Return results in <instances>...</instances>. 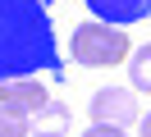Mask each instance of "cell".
<instances>
[{
  "instance_id": "obj_11",
  "label": "cell",
  "mask_w": 151,
  "mask_h": 137,
  "mask_svg": "<svg viewBox=\"0 0 151 137\" xmlns=\"http://www.w3.org/2000/svg\"><path fill=\"white\" fill-rule=\"evenodd\" d=\"M46 5H50V0H46Z\"/></svg>"
},
{
  "instance_id": "obj_5",
  "label": "cell",
  "mask_w": 151,
  "mask_h": 137,
  "mask_svg": "<svg viewBox=\"0 0 151 137\" xmlns=\"http://www.w3.org/2000/svg\"><path fill=\"white\" fill-rule=\"evenodd\" d=\"M83 5L110 27H128V23L151 18V0H83Z\"/></svg>"
},
{
  "instance_id": "obj_6",
  "label": "cell",
  "mask_w": 151,
  "mask_h": 137,
  "mask_svg": "<svg viewBox=\"0 0 151 137\" xmlns=\"http://www.w3.org/2000/svg\"><path fill=\"white\" fill-rule=\"evenodd\" d=\"M69 119H73V114H69V105L46 100V105L32 114V123H28V128H32L37 137H64V133H69Z\"/></svg>"
},
{
  "instance_id": "obj_10",
  "label": "cell",
  "mask_w": 151,
  "mask_h": 137,
  "mask_svg": "<svg viewBox=\"0 0 151 137\" xmlns=\"http://www.w3.org/2000/svg\"><path fill=\"white\" fill-rule=\"evenodd\" d=\"M142 137H151V114H142Z\"/></svg>"
},
{
  "instance_id": "obj_8",
  "label": "cell",
  "mask_w": 151,
  "mask_h": 137,
  "mask_svg": "<svg viewBox=\"0 0 151 137\" xmlns=\"http://www.w3.org/2000/svg\"><path fill=\"white\" fill-rule=\"evenodd\" d=\"M28 114H19V110H5L0 105V137H28Z\"/></svg>"
},
{
  "instance_id": "obj_1",
  "label": "cell",
  "mask_w": 151,
  "mask_h": 137,
  "mask_svg": "<svg viewBox=\"0 0 151 137\" xmlns=\"http://www.w3.org/2000/svg\"><path fill=\"white\" fill-rule=\"evenodd\" d=\"M60 78L64 60L46 0H0V78Z\"/></svg>"
},
{
  "instance_id": "obj_2",
  "label": "cell",
  "mask_w": 151,
  "mask_h": 137,
  "mask_svg": "<svg viewBox=\"0 0 151 137\" xmlns=\"http://www.w3.org/2000/svg\"><path fill=\"white\" fill-rule=\"evenodd\" d=\"M128 37L124 27H110V23H83L73 27V60L87 64V69H114L119 60H128Z\"/></svg>"
},
{
  "instance_id": "obj_4",
  "label": "cell",
  "mask_w": 151,
  "mask_h": 137,
  "mask_svg": "<svg viewBox=\"0 0 151 137\" xmlns=\"http://www.w3.org/2000/svg\"><path fill=\"white\" fill-rule=\"evenodd\" d=\"M46 100H50V96H46V87H41L37 78H9V82H0V105H5V110L37 114Z\"/></svg>"
},
{
  "instance_id": "obj_7",
  "label": "cell",
  "mask_w": 151,
  "mask_h": 137,
  "mask_svg": "<svg viewBox=\"0 0 151 137\" xmlns=\"http://www.w3.org/2000/svg\"><path fill=\"white\" fill-rule=\"evenodd\" d=\"M128 78H133V91H147L151 96V46L128 50Z\"/></svg>"
},
{
  "instance_id": "obj_9",
  "label": "cell",
  "mask_w": 151,
  "mask_h": 137,
  "mask_svg": "<svg viewBox=\"0 0 151 137\" xmlns=\"http://www.w3.org/2000/svg\"><path fill=\"white\" fill-rule=\"evenodd\" d=\"M83 137H128V133H124V128H110V123H92Z\"/></svg>"
},
{
  "instance_id": "obj_3",
  "label": "cell",
  "mask_w": 151,
  "mask_h": 137,
  "mask_svg": "<svg viewBox=\"0 0 151 137\" xmlns=\"http://www.w3.org/2000/svg\"><path fill=\"white\" fill-rule=\"evenodd\" d=\"M87 119L92 123H110V128H128L137 119V96L133 87H101L87 105Z\"/></svg>"
}]
</instances>
